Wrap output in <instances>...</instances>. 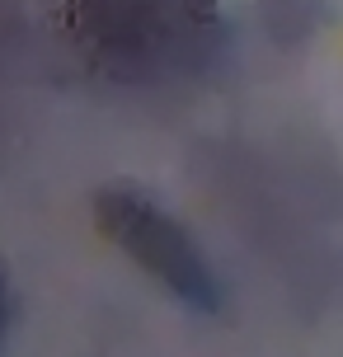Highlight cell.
I'll return each mask as SVG.
<instances>
[{"mask_svg":"<svg viewBox=\"0 0 343 357\" xmlns=\"http://www.w3.org/2000/svg\"><path fill=\"white\" fill-rule=\"evenodd\" d=\"M5 320H10V282L0 273V334H5Z\"/></svg>","mask_w":343,"mask_h":357,"instance_id":"cell-3","label":"cell"},{"mask_svg":"<svg viewBox=\"0 0 343 357\" xmlns=\"http://www.w3.org/2000/svg\"><path fill=\"white\" fill-rule=\"evenodd\" d=\"M207 10H188V5H80L75 19L85 24L80 38L109 66L123 71H151L165 61H179L193 43V19Z\"/></svg>","mask_w":343,"mask_h":357,"instance_id":"cell-2","label":"cell"},{"mask_svg":"<svg viewBox=\"0 0 343 357\" xmlns=\"http://www.w3.org/2000/svg\"><path fill=\"white\" fill-rule=\"evenodd\" d=\"M94 221L169 296H179L193 310H217L221 305V282L212 273V264H207L202 245L165 212L160 202H151L137 188H104L94 197Z\"/></svg>","mask_w":343,"mask_h":357,"instance_id":"cell-1","label":"cell"}]
</instances>
